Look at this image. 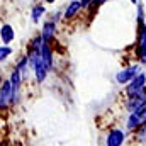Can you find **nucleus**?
<instances>
[{"mask_svg":"<svg viewBox=\"0 0 146 146\" xmlns=\"http://www.w3.org/2000/svg\"><path fill=\"white\" fill-rule=\"evenodd\" d=\"M138 24V36H136V60L138 63L146 65V22Z\"/></svg>","mask_w":146,"mask_h":146,"instance_id":"nucleus-1","label":"nucleus"},{"mask_svg":"<svg viewBox=\"0 0 146 146\" xmlns=\"http://www.w3.org/2000/svg\"><path fill=\"white\" fill-rule=\"evenodd\" d=\"M146 87V73L141 72L139 75H136L131 82H127L126 85H124V97L127 99V97H133V95H136V94H139L143 88Z\"/></svg>","mask_w":146,"mask_h":146,"instance_id":"nucleus-2","label":"nucleus"},{"mask_svg":"<svg viewBox=\"0 0 146 146\" xmlns=\"http://www.w3.org/2000/svg\"><path fill=\"white\" fill-rule=\"evenodd\" d=\"M141 63H134V65H127V66H124L121 72H117L115 73V82L119 83V85H126L127 82H131L136 75H139V73L143 72L141 70Z\"/></svg>","mask_w":146,"mask_h":146,"instance_id":"nucleus-3","label":"nucleus"},{"mask_svg":"<svg viewBox=\"0 0 146 146\" xmlns=\"http://www.w3.org/2000/svg\"><path fill=\"white\" fill-rule=\"evenodd\" d=\"M131 136V133L124 127H112L107 136H106V145L107 146H121L126 143V139Z\"/></svg>","mask_w":146,"mask_h":146,"instance_id":"nucleus-4","label":"nucleus"},{"mask_svg":"<svg viewBox=\"0 0 146 146\" xmlns=\"http://www.w3.org/2000/svg\"><path fill=\"white\" fill-rule=\"evenodd\" d=\"M12 107V82L7 78L0 85V112Z\"/></svg>","mask_w":146,"mask_h":146,"instance_id":"nucleus-5","label":"nucleus"},{"mask_svg":"<svg viewBox=\"0 0 146 146\" xmlns=\"http://www.w3.org/2000/svg\"><path fill=\"white\" fill-rule=\"evenodd\" d=\"M145 104H146V87L139 94H136L133 97H127L124 100V109H126V112H134L138 107H141Z\"/></svg>","mask_w":146,"mask_h":146,"instance_id":"nucleus-6","label":"nucleus"},{"mask_svg":"<svg viewBox=\"0 0 146 146\" xmlns=\"http://www.w3.org/2000/svg\"><path fill=\"white\" fill-rule=\"evenodd\" d=\"M41 36L44 37V41H48L49 44L53 42V39L56 37V22L54 21H46L42 24V29H41Z\"/></svg>","mask_w":146,"mask_h":146,"instance_id":"nucleus-7","label":"nucleus"},{"mask_svg":"<svg viewBox=\"0 0 146 146\" xmlns=\"http://www.w3.org/2000/svg\"><path fill=\"white\" fill-rule=\"evenodd\" d=\"M80 10H83L80 0H72V2L66 5V9L63 10V19H65V21H72L73 17H76V15L80 14Z\"/></svg>","mask_w":146,"mask_h":146,"instance_id":"nucleus-8","label":"nucleus"},{"mask_svg":"<svg viewBox=\"0 0 146 146\" xmlns=\"http://www.w3.org/2000/svg\"><path fill=\"white\" fill-rule=\"evenodd\" d=\"M141 124H143V119H141V115H138V114H133V112H126L124 127H126L129 133H131V131H134V129H138Z\"/></svg>","mask_w":146,"mask_h":146,"instance_id":"nucleus-9","label":"nucleus"},{"mask_svg":"<svg viewBox=\"0 0 146 146\" xmlns=\"http://www.w3.org/2000/svg\"><path fill=\"white\" fill-rule=\"evenodd\" d=\"M131 145H146V124H141L138 129L131 131Z\"/></svg>","mask_w":146,"mask_h":146,"instance_id":"nucleus-10","label":"nucleus"},{"mask_svg":"<svg viewBox=\"0 0 146 146\" xmlns=\"http://www.w3.org/2000/svg\"><path fill=\"white\" fill-rule=\"evenodd\" d=\"M0 39H2V44H10L14 39H15V31L10 24H2L0 27Z\"/></svg>","mask_w":146,"mask_h":146,"instance_id":"nucleus-11","label":"nucleus"},{"mask_svg":"<svg viewBox=\"0 0 146 146\" xmlns=\"http://www.w3.org/2000/svg\"><path fill=\"white\" fill-rule=\"evenodd\" d=\"M14 68H17V70L21 72V75H22V78L26 80V78H27V72H29V68H31V65H29V56H27V54L21 56V58L17 60V63H15Z\"/></svg>","mask_w":146,"mask_h":146,"instance_id":"nucleus-12","label":"nucleus"},{"mask_svg":"<svg viewBox=\"0 0 146 146\" xmlns=\"http://www.w3.org/2000/svg\"><path fill=\"white\" fill-rule=\"evenodd\" d=\"M44 14H46V7H44L42 3H37V5H34V7L31 9V21H33L34 24H37Z\"/></svg>","mask_w":146,"mask_h":146,"instance_id":"nucleus-13","label":"nucleus"},{"mask_svg":"<svg viewBox=\"0 0 146 146\" xmlns=\"http://www.w3.org/2000/svg\"><path fill=\"white\" fill-rule=\"evenodd\" d=\"M12 53H14V49H12L9 44H2V46H0V63H3Z\"/></svg>","mask_w":146,"mask_h":146,"instance_id":"nucleus-14","label":"nucleus"},{"mask_svg":"<svg viewBox=\"0 0 146 146\" xmlns=\"http://www.w3.org/2000/svg\"><path fill=\"white\" fill-rule=\"evenodd\" d=\"M61 17H63V12H54V14H53V17H51V21H54V22L58 24V22L61 21Z\"/></svg>","mask_w":146,"mask_h":146,"instance_id":"nucleus-15","label":"nucleus"},{"mask_svg":"<svg viewBox=\"0 0 146 146\" xmlns=\"http://www.w3.org/2000/svg\"><path fill=\"white\" fill-rule=\"evenodd\" d=\"M80 3H82V9H88V5L92 3V0H80Z\"/></svg>","mask_w":146,"mask_h":146,"instance_id":"nucleus-16","label":"nucleus"},{"mask_svg":"<svg viewBox=\"0 0 146 146\" xmlns=\"http://www.w3.org/2000/svg\"><path fill=\"white\" fill-rule=\"evenodd\" d=\"M141 119H143V124H146V112L143 114V117H141Z\"/></svg>","mask_w":146,"mask_h":146,"instance_id":"nucleus-17","label":"nucleus"},{"mask_svg":"<svg viewBox=\"0 0 146 146\" xmlns=\"http://www.w3.org/2000/svg\"><path fill=\"white\" fill-rule=\"evenodd\" d=\"M44 2H46V3H54L56 0H44Z\"/></svg>","mask_w":146,"mask_h":146,"instance_id":"nucleus-18","label":"nucleus"},{"mask_svg":"<svg viewBox=\"0 0 146 146\" xmlns=\"http://www.w3.org/2000/svg\"><path fill=\"white\" fill-rule=\"evenodd\" d=\"M3 83V76H2V73H0V85Z\"/></svg>","mask_w":146,"mask_h":146,"instance_id":"nucleus-19","label":"nucleus"},{"mask_svg":"<svg viewBox=\"0 0 146 146\" xmlns=\"http://www.w3.org/2000/svg\"><path fill=\"white\" fill-rule=\"evenodd\" d=\"M131 2H133V3H134V5H136V3H138V0H131Z\"/></svg>","mask_w":146,"mask_h":146,"instance_id":"nucleus-20","label":"nucleus"}]
</instances>
